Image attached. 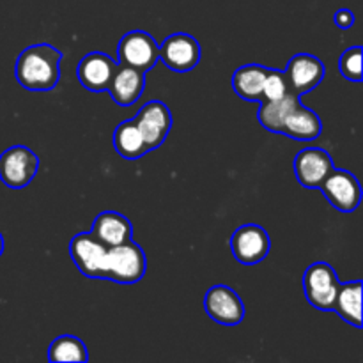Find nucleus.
Listing matches in <instances>:
<instances>
[{"mask_svg": "<svg viewBox=\"0 0 363 363\" xmlns=\"http://www.w3.org/2000/svg\"><path fill=\"white\" fill-rule=\"evenodd\" d=\"M339 69L346 80L362 82V46H353L342 53L339 60Z\"/></svg>", "mask_w": 363, "mask_h": 363, "instance_id": "nucleus-24", "label": "nucleus"}, {"mask_svg": "<svg viewBox=\"0 0 363 363\" xmlns=\"http://www.w3.org/2000/svg\"><path fill=\"white\" fill-rule=\"evenodd\" d=\"M62 52L48 43H38L18 55L14 74L18 84L32 92H46L57 87L60 80Z\"/></svg>", "mask_w": 363, "mask_h": 363, "instance_id": "nucleus-1", "label": "nucleus"}, {"mask_svg": "<svg viewBox=\"0 0 363 363\" xmlns=\"http://www.w3.org/2000/svg\"><path fill=\"white\" fill-rule=\"evenodd\" d=\"M145 89V73L128 64L117 62L112 82L108 85L110 98L119 106H131L140 99Z\"/></svg>", "mask_w": 363, "mask_h": 363, "instance_id": "nucleus-14", "label": "nucleus"}, {"mask_svg": "<svg viewBox=\"0 0 363 363\" xmlns=\"http://www.w3.org/2000/svg\"><path fill=\"white\" fill-rule=\"evenodd\" d=\"M147 269V259L144 250L133 240L108 248L105 264V280L117 284H137L144 279Z\"/></svg>", "mask_w": 363, "mask_h": 363, "instance_id": "nucleus-2", "label": "nucleus"}, {"mask_svg": "<svg viewBox=\"0 0 363 363\" xmlns=\"http://www.w3.org/2000/svg\"><path fill=\"white\" fill-rule=\"evenodd\" d=\"M333 21L339 28H351L354 25V14L351 13L350 9H339L335 14H333Z\"/></svg>", "mask_w": 363, "mask_h": 363, "instance_id": "nucleus-25", "label": "nucleus"}, {"mask_svg": "<svg viewBox=\"0 0 363 363\" xmlns=\"http://www.w3.org/2000/svg\"><path fill=\"white\" fill-rule=\"evenodd\" d=\"M117 69V62L103 52H91L78 62L77 78L91 92L108 91L113 73Z\"/></svg>", "mask_w": 363, "mask_h": 363, "instance_id": "nucleus-13", "label": "nucleus"}, {"mask_svg": "<svg viewBox=\"0 0 363 363\" xmlns=\"http://www.w3.org/2000/svg\"><path fill=\"white\" fill-rule=\"evenodd\" d=\"M137 117L149 121V123L163 128L165 131H170V128H172V113H170L169 106L163 101H160V99H152V101L144 103L142 108L138 110Z\"/></svg>", "mask_w": 363, "mask_h": 363, "instance_id": "nucleus-22", "label": "nucleus"}, {"mask_svg": "<svg viewBox=\"0 0 363 363\" xmlns=\"http://www.w3.org/2000/svg\"><path fill=\"white\" fill-rule=\"evenodd\" d=\"M113 147H116L117 155L126 160H138L147 155L149 149L145 145L137 123H135V117L124 121L116 128V131H113Z\"/></svg>", "mask_w": 363, "mask_h": 363, "instance_id": "nucleus-19", "label": "nucleus"}, {"mask_svg": "<svg viewBox=\"0 0 363 363\" xmlns=\"http://www.w3.org/2000/svg\"><path fill=\"white\" fill-rule=\"evenodd\" d=\"M340 280L328 262H314L303 273V291L308 303L318 311H333Z\"/></svg>", "mask_w": 363, "mask_h": 363, "instance_id": "nucleus-3", "label": "nucleus"}, {"mask_svg": "<svg viewBox=\"0 0 363 363\" xmlns=\"http://www.w3.org/2000/svg\"><path fill=\"white\" fill-rule=\"evenodd\" d=\"M298 105H300V96L294 94V92H289L287 96L275 99V101H261V108L257 113L259 123L264 130L282 135L284 121Z\"/></svg>", "mask_w": 363, "mask_h": 363, "instance_id": "nucleus-18", "label": "nucleus"}, {"mask_svg": "<svg viewBox=\"0 0 363 363\" xmlns=\"http://www.w3.org/2000/svg\"><path fill=\"white\" fill-rule=\"evenodd\" d=\"M319 188H321L326 201L337 211L353 213L362 202L360 181L357 179L354 174L347 172V170L335 169L333 167L332 172L326 176V179L323 181V184Z\"/></svg>", "mask_w": 363, "mask_h": 363, "instance_id": "nucleus-8", "label": "nucleus"}, {"mask_svg": "<svg viewBox=\"0 0 363 363\" xmlns=\"http://www.w3.org/2000/svg\"><path fill=\"white\" fill-rule=\"evenodd\" d=\"M266 73H268V67L261 66V64H245V66L238 67L230 80L234 92L245 101L261 103L264 99L262 85H264Z\"/></svg>", "mask_w": 363, "mask_h": 363, "instance_id": "nucleus-17", "label": "nucleus"}, {"mask_svg": "<svg viewBox=\"0 0 363 363\" xmlns=\"http://www.w3.org/2000/svg\"><path fill=\"white\" fill-rule=\"evenodd\" d=\"M289 84H287V78L284 71L273 69L268 67V73H266L264 85H262V96L264 99L262 101H275V99L284 98V96L289 94Z\"/></svg>", "mask_w": 363, "mask_h": 363, "instance_id": "nucleus-23", "label": "nucleus"}, {"mask_svg": "<svg viewBox=\"0 0 363 363\" xmlns=\"http://www.w3.org/2000/svg\"><path fill=\"white\" fill-rule=\"evenodd\" d=\"M2 252H4V238L2 234H0V255H2Z\"/></svg>", "mask_w": 363, "mask_h": 363, "instance_id": "nucleus-26", "label": "nucleus"}, {"mask_svg": "<svg viewBox=\"0 0 363 363\" xmlns=\"http://www.w3.org/2000/svg\"><path fill=\"white\" fill-rule=\"evenodd\" d=\"M108 247L96 240L94 234L80 233L69 243V255L82 275L92 280H105V264Z\"/></svg>", "mask_w": 363, "mask_h": 363, "instance_id": "nucleus-5", "label": "nucleus"}, {"mask_svg": "<svg viewBox=\"0 0 363 363\" xmlns=\"http://www.w3.org/2000/svg\"><path fill=\"white\" fill-rule=\"evenodd\" d=\"M50 362H78L85 363L89 360L87 346L84 340L73 335H60L50 344L48 347Z\"/></svg>", "mask_w": 363, "mask_h": 363, "instance_id": "nucleus-21", "label": "nucleus"}, {"mask_svg": "<svg viewBox=\"0 0 363 363\" xmlns=\"http://www.w3.org/2000/svg\"><path fill=\"white\" fill-rule=\"evenodd\" d=\"M117 59L119 62L147 73L160 60V46L147 32L131 30L121 38L117 45Z\"/></svg>", "mask_w": 363, "mask_h": 363, "instance_id": "nucleus-7", "label": "nucleus"}, {"mask_svg": "<svg viewBox=\"0 0 363 363\" xmlns=\"http://www.w3.org/2000/svg\"><path fill=\"white\" fill-rule=\"evenodd\" d=\"M201 45L197 39L184 32L170 34L160 46V60L176 73H188L201 62Z\"/></svg>", "mask_w": 363, "mask_h": 363, "instance_id": "nucleus-9", "label": "nucleus"}, {"mask_svg": "<svg viewBox=\"0 0 363 363\" xmlns=\"http://www.w3.org/2000/svg\"><path fill=\"white\" fill-rule=\"evenodd\" d=\"M272 248L269 234L264 227L247 223L234 230L230 238V252L243 266H255L264 261Z\"/></svg>", "mask_w": 363, "mask_h": 363, "instance_id": "nucleus-6", "label": "nucleus"}, {"mask_svg": "<svg viewBox=\"0 0 363 363\" xmlns=\"http://www.w3.org/2000/svg\"><path fill=\"white\" fill-rule=\"evenodd\" d=\"M91 233L105 247L112 248L133 240V225L130 218L117 211H103L94 218Z\"/></svg>", "mask_w": 363, "mask_h": 363, "instance_id": "nucleus-15", "label": "nucleus"}, {"mask_svg": "<svg viewBox=\"0 0 363 363\" xmlns=\"http://www.w3.org/2000/svg\"><path fill=\"white\" fill-rule=\"evenodd\" d=\"M204 311L215 323L223 326H236L245 319V305L240 294L229 286H213L204 296Z\"/></svg>", "mask_w": 363, "mask_h": 363, "instance_id": "nucleus-10", "label": "nucleus"}, {"mask_svg": "<svg viewBox=\"0 0 363 363\" xmlns=\"http://www.w3.org/2000/svg\"><path fill=\"white\" fill-rule=\"evenodd\" d=\"M323 123L318 113L300 103L289 116L286 117L282 126V135L294 140L311 142L321 137Z\"/></svg>", "mask_w": 363, "mask_h": 363, "instance_id": "nucleus-16", "label": "nucleus"}, {"mask_svg": "<svg viewBox=\"0 0 363 363\" xmlns=\"http://www.w3.org/2000/svg\"><path fill=\"white\" fill-rule=\"evenodd\" d=\"M333 311L354 328H362V282L340 284Z\"/></svg>", "mask_w": 363, "mask_h": 363, "instance_id": "nucleus-20", "label": "nucleus"}, {"mask_svg": "<svg viewBox=\"0 0 363 363\" xmlns=\"http://www.w3.org/2000/svg\"><path fill=\"white\" fill-rule=\"evenodd\" d=\"M286 78L289 91L301 96L314 91L326 74L325 62L311 53H296L289 59L286 67Z\"/></svg>", "mask_w": 363, "mask_h": 363, "instance_id": "nucleus-11", "label": "nucleus"}, {"mask_svg": "<svg viewBox=\"0 0 363 363\" xmlns=\"http://www.w3.org/2000/svg\"><path fill=\"white\" fill-rule=\"evenodd\" d=\"M333 169V160L325 149L305 147L294 158V176L303 188L315 190Z\"/></svg>", "mask_w": 363, "mask_h": 363, "instance_id": "nucleus-12", "label": "nucleus"}, {"mask_svg": "<svg viewBox=\"0 0 363 363\" xmlns=\"http://www.w3.org/2000/svg\"><path fill=\"white\" fill-rule=\"evenodd\" d=\"M38 170V155L27 145H13L0 155V179L13 190L28 186Z\"/></svg>", "mask_w": 363, "mask_h": 363, "instance_id": "nucleus-4", "label": "nucleus"}]
</instances>
